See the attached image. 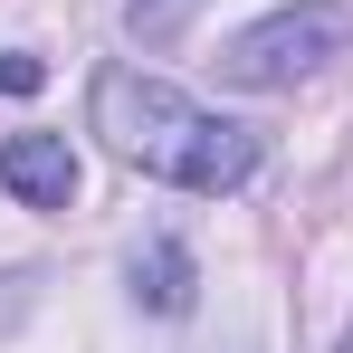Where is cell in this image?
Wrapping results in <instances>:
<instances>
[{
  "label": "cell",
  "instance_id": "cell-2",
  "mask_svg": "<svg viewBox=\"0 0 353 353\" xmlns=\"http://www.w3.org/2000/svg\"><path fill=\"white\" fill-rule=\"evenodd\" d=\"M344 39H353V19L334 0H296V10H268V19L239 29L230 48H220V77L248 86V96H277L296 77H315L325 58H344Z\"/></svg>",
  "mask_w": 353,
  "mask_h": 353
},
{
  "label": "cell",
  "instance_id": "cell-3",
  "mask_svg": "<svg viewBox=\"0 0 353 353\" xmlns=\"http://www.w3.org/2000/svg\"><path fill=\"white\" fill-rule=\"evenodd\" d=\"M0 181H10L19 210H67V201H77V153H67V134H10V143H0Z\"/></svg>",
  "mask_w": 353,
  "mask_h": 353
},
{
  "label": "cell",
  "instance_id": "cell-6",
  "mask_svg": "<svg viewBox=\"0 0 353 353\" xmlns=\"http://www.w3.org/2000/svg\"><path fill=\"white\" fill-rule=\"evenodd\" d=\"M39 86H48V67H39V58H19V48L0 58V96H39Z\"/></svg>",
  "mask_w": 353,
  "mask_h": 353
},
{
  "label": "cell",
  "instance_id": "cell-7",
  "mask_svg": "<svg viewBox=\"0 0 353 353\" xmlns=\"http://www.w3.org/2000/svg\"><path fill=\"white\" fill-rule=\"evenodd\" d=\"M344 353H353V334H344Z\"/></svg>",
  "mask_w": 353,
  "mask_h": 353
},
{
  "label": "cell",
  "instance_id": "cell-4",
  "mask_svg": "<svg viewBox=\"0 0 353 353\" xmlns=\"http://www.w3.org/2000/svg\"><path fill=\"white\" fill-rule=\"evenodd\" d=\"M124 277H134V305H153V315H191V296H201L191 248H181V239H143Z\"/></svg>",
  "mask_w": 353,
  "mask_h": 353
},
{
  "label": "cell",
  "instance_id": "cell-1",
  "mask_svg": "<svg viewBox=\"0 0 353 353\" xmlns=\"http://www.w3.org/2000/svg\"><path fill=\"white\" fill-rule=\"evenodd\" d=\"M86 115H96V134H105L115 163H134V172H153V181H181L201 201H220V191H239V181L258 172V134L248 124L191 105L181 86L143 77V67H96Z\"/></svg>",
  "mask_w": 353,
  "mask_h": 353
},
{
  "label": "cell",
  "instance_id": "cell-5",
  "mask_svg": "<svg viewBox=\"0 0 353 353\" xmlns=\"http://www.w3.org/2000/svg\"><path fill=\"white\" fill-rule=\"evenodd\" d=\"M191 10H201V0H124V29H134L143 48H172L181 29H191Z\"/></svg>",
  "mask_w": 353,
  "mask_h": 353
}]
</instances>
